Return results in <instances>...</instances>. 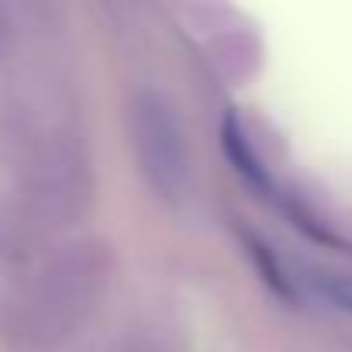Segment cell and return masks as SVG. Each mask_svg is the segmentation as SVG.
<instances>
[{
	"label": "cell",
	"instance_id": "3957f363",
	"mask_svg": "<svg viewBox=\"0 0 352 352\" xmlns=\"http://www.w3.org/2000/svg\"><path fill=\"white\" fill-rule=\"evenodd\" d=\"M314 287H318V294L324 300H331L335 307L352 314V276H345V273H318Z\"/></svg>",
	"mask_w": 352,
	"mask_h": 352
},
{
	"label": "cell",
	"instance_id": "6da1fadb",
	"mask_svg": "<svg viewBox=\"0 0 352 352\" xmlns=\"http://www.w3.org/2000/svg\"><path fill=\"white\" fill-rule=\"evenodd\" d=\"M135 145L142 152L145 173L152 184L166 194L176 197L187 176V155H184V138L176 131V121L169 107L159 97H142L135 107Z\"/></svg>",
	"mask_w": 352,
	"mask_h": 352
},
{
	"label": "cell",
	"instance_id": "277c9868",
	"mask_svg": "<svg viewBox=\"0 0 352 352\" xmlns=\"http://www.w3.org/2000/svg\"><path fill=\"white\" fill-rule=\"evenodd\" d=\"M252 256H256V263H259V270L266 273V283L280 294V297H294V287H290V280L283 276V270L276 266V259L270 256V249L263 245V242H252Z\"/></svg>",
	"mask_w": 352,
	"mask_h": 352
},
{
	"label": "cell",
	"instance_id": "7a4b0ae2",
	"mask_svg": "<svg viewBox=\"0 0 352 352\" xmlns=\"http://www.w3.org/2000/svg\"><path fill=\"white\" fill-rule=\"evenodd\" d=\"M221 142H225V152H228V159L235 162V169L245 176L249 184H256V187H270V176H266V169H263V162H259V155L252 152V145H249V138H245V131H242V124L235 121V114H228L225 118V124H221Z\"/></svg>",
	"mask_w": 352,
	"mask_h": 352
}]
</instances>
